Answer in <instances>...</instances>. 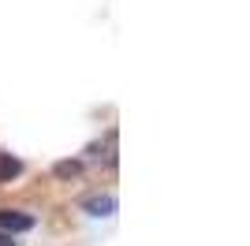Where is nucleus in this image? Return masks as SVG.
<instances>
[{
    "instance_id": "nucleus-4",
    "label": "nucleus",
    "mask_w": 250,
    "mask_h": 246,
    "mask_svg": "<svg viewBox=\"0 0 250 246\" xmlns=\"http://www.w3.org/2000/svg\"><path fill=\"white\" fill-rule=\"evenodd\" d=\"M19 175H22V161L11 157V153H0V183H11Z\"/></svg>"
},
{
    "instance_id": "nucleus-2",
    "label": "nucleus",
    "mask_w": 250,
    "mask_h": 246,
    "mask_svg": "<svg viewBox=\"0 0 250 246\" xmlns=\"http://www.w3.org/2000/svg\"><path fill=\"white\" fill-rule=\"evenodd\" d=\"M86 161H97L101 168H112L116 164V138H101V142L86 153Z\"/></svg>"
},
{
    "instance_id": "nucleus-3",
    "label": "nucleus",
    "mask_w": 250,
    "mask_h": 246,
    "mask_svg": "<svg viewBox=\"0 0 250 246\" xmlns=\"http://www.w3.org/2000/svg\"><path fill=\"white\" fill-rule=\"evenodd\" d=\"M83 209H86L90 216H108V213H116V198H108V194L83 198Z\"/></svg>"
},
{
    "instance_id": "nucleus-6",
    "label": "nucleus",
    "mask_w": 250,
    "mask_h": 246,
    "mask_svg": "<svg viewBox=\"0 0 250 246\" xmlns=\"http://www.w3.org/2000/svg\"><path fill=\"white\" fill-rule=\"evenodd\" d=\"M0 246H15V243H11V235H4V231H0Z\"/></svg>"
},
{
    "instance_id": "nucleus-5",
    "label": "nucleus",
    "mask_w": 250,
    "mask_h": 246,
    "mask_svg": "<svg viewBox=\"0 0 250 246\" xmlns=\"http://www.w3.org/2000/svg\"><path fill=\"white\" fill-rule=\"evenodd\" d=\"M79 172H83V161H60L56 164V175H63V179H71Z\"/></svg>"
},
{
    "instance_id": "nucleus-1",
    "label": "nucleus",
    "mask_w": 250,
    "mask_h": 246,
    "mask_svg": "<svg viewBox=\"0 0 250 246\" xmlns=\"http://www.w3.org/2000/svg\"><path fill=\"white\" fill-rule=\"evenodd\" d=\"M30 227H34V216L30 213L0 209V231H4V235H19V231H30Z\"/></svg>"
}]
</instances>
